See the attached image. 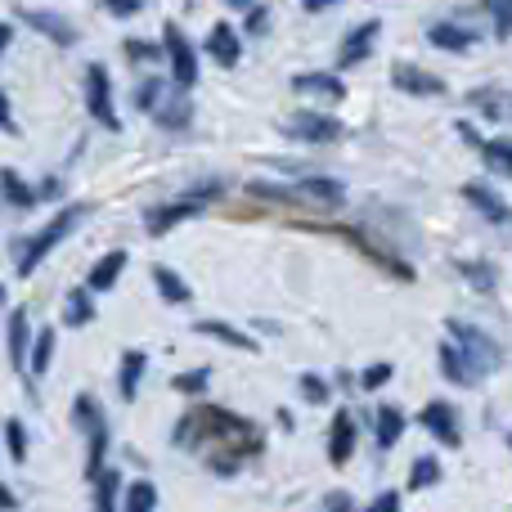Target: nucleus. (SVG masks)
Masks as SVG:
<instances>
[{
    "label": "nucleus",
    "instance_id": "f257e3e1",
    "mask_svg": "<svg viewBox=\"0 0 512 512\" xmlns=\"http://www.w3.org/2000/svg\"><path fill=\"white\" fill-rule=\"evenodd\" d=\"M176 445H207V463H212L221 477L243 468V459L261 454V432L248 418L230 414V409H216V405H203L198 414L180 418L176 427Z\"/></svg>",
    "mask_w": 512,
    "mask_h": 512
},
{
    "label": "nucleus",
    "instance_id": "f03ea898",
    "mask_svg": "<svg viewBox=\"0 0 512 512\" xmlns=\"http://www.w3.org/2000/svg\"><path fill=\"white\" fill-rule=\"evenodd\" d=\"M81 216H86V207H63V212H59V216H50V221H45L41 230L32 234V239L18 243V261H14V265H18V274H23V279H27V274H36V265H41L45 256H50V252L59 248V243L81 225Z\"/></svg>",
    "mask_w": 512,
    "mask_h": 512
},
{
    "label": "nucleus",
    "instance_id": "7ed1b4c3",
    "mask_svg": "<svg viewBox=\"0 0 512 512\" xmlns=\"http://www.w3.org/2000/svg\"><path fill=\"white\" fill-rule=\"evenodd\" d=\"M72 423L81 432H90V459H86V477L95 481L104 472V454H108V423H104V409L95 405V396H77L72 400Z\"/></svg>",
    "mask_w": 512,
    "mask_h": 512
},
{
    "label": "nucleus",
    "instance_id": "20e7f679",
    "mask_svg": "<svg viewBox=\"0 0 512 512\" xmlns=\"http://www.w3.org/2000/svg\"><path fill=\"white\" fill-rule=\"evenodd\" d=\"M450 342L459 346L463 355H468L472 364H477L481 373L499 369V360H504V351H499V342L490 333H481L477 324H468V319H450Z\"/></svg>",
    "mask_w": 512,
    "mask_h": 512
},
{
    "label": "nucleus",
    "instance_id": "39448f33",
    "mask_svg": "<svg viewBox=\"0 0 512 512\" xmlns=\"http://www.w3.org/2000/svg\"><path fill=\"white\" fill-rule=\"evenodd\" d=\"M86 108L99 126L122 131V117H117V108H113V77H108L104 63H90L86 68Z\"/></svg>",
    "mask_w": 512,
    "mask_h": 512
},
{
    "label": "nucleus",
    "instance_id": "423d86ee",
    "mask_svg": "<svg viewBox=\"0 0 512 512\" xmlns=\"http://www.w3.org/2000/svg\"><path fill=\"white\" fill-rule=\"evenodd\" d=\"M283 131L292 135V140H301V144H333V140H342L346 135V126L337 122V117H328V113H292L288 122H283Z\"/></svg>",
    "mask_w": 512,
    "mask_h": 512
},
{
    "label": "nucleus",
    "instance_id": "0eeeda50",
    "mask_svg": "<svg viewBox=\"0 0 512 512\" xmlns=\"http://www.w3.org/2000/svg\"><path fill=\"white\" fill-rule=\"evenodd\" d=\"M162 50H167V63H171V81H176L180 90L194 86L198 81V54H194V45L185 41V32H180L176 23H167V32H162Z\"/></svg>",
    "mask_w": 512,
    "mask_h": 512
},
{
    "label": "nucleus",
    "instance_id": "6e6552de",
    "mask_svg": "<svg viewBox=\"0 0 512 512\" xmlns=\"http://www.w3.org/2000/svg\"><path fill=\"white\" fill-rule=\"evenodd\" d=\"M391 81H396L405 95H445V81L436 77V72H423V68H414V63H396L391 68Z\"/></svg>",
    "mask_w": 512,
    "mask_h": 512
},
{
    "label": "nucleus",
    "instance_id": "1a4fd4ad",
    "mask_svg": "<svg viewBox=\"0 0 512 512\" xmlns=\"http://www.w3.org/2000/svg\"><path fill=\"white\" fill-rule=\"evenodd\" d=\"M378 32H382L378 18L360 23V27H355V32L342 41V54H337V63H342V68H355V63H364V59L373 54V41H378Z\"/></svg>",
    "mask_w": 512,
    "mask_h": 512
},
{
    "label": "nucleus",
    "instance_id": "9d476101",
    "mask_svg": "<svg viewBox=\"0 0 512 512\" xmlns=\"http://www.w3.org/2000/svg\"><path fill=\"white\" fill-rule=\"evenodd\" d=\"M423 427L436 436L441 445H459L463 441V432H459V414H454L445 400H432V405L423 409Z\"/></svg>",
    "mask_w": 512,
    "mask_h": 512
},
{
    "label": "nucleus",
    "instance_id": "9b49d317",
    "mask_svg": "<svg viewBox=\"0 0 512 512\" xmlns=\"http://www.w3.org/2000/svg\"><path fill=\"white\" fill-rule=\"evenodd\" d=\"M18 18H23L27 27H36V32H45L50 41H59V45L77 41V27H72L63 14H50V9H18Z\"/></svg>",
    "mask_w": 512,
    "mask_h": 512
},
{
    "label": "nucleus",
    "instance_id": "f8f14e48",
    "mask_svg": "<svg viewBox=\"0 0 512 512\" xmlns=\"http://www.w3.org/2000/svg\"><path fill=\"white\" fill-rule=\"evenodd\" d=\"M292 90H297V95H319V99H328V104L346 99V81L337 77V72H301V77H292Z\"/></svg>",
    "mask_w": 512,
    "mask_h": 512
},
{
    "label": "nucleus",
    "instance_id": "ddd939ff",
    "mask_svg": "<svg viewBox=\"0 0 512 512\" xmlns=\"http://www.w3.org/2000/svg\"><path fill=\"white\" fill-rule=\"evenodd\" d=\"M207 54H212L221 68H239V59H243V41H239V32H234L230 23H216L212 27V36H207Z\"/></svg>",
    "mask_w": 512,
    "mask_h": 512
},
{
    "label": "nucleus",
    "instance_id": "4468645a",
    "mask_svg": "<svg viewBox=\"0 0 512 512\" xmlns=\"http://www.w3.org/2000/svg\"><path fill=\"white\" fill-rule=\"evenodd\" d=\"M203 212V203H194V198H185V203H167V207H158V212H149V221H144V230L158 239V234H167V230H176L180 221H189V216H198Z\"/></svg>",
    "mask_w": 512,
    "mask_h": 512
},
{
    "label": "nucleus",
    "instance_id": "2eb2a0df",
    "mask_svg": "<svg viewBox=\"0 0 512 512\" xmlns=\"http://www.w3.org/2000/svg\"><path fill=\"white\" fill-rule=\"evenodd\" d=\"M441 373L454 382V387H472V382H481V369H477V364H472L454 342L441 346Z\"/></svg>",
    "mask_w": 512,
    "mask_h": 512
},
{
    "label": "nucleus",
    "instance_id": "dca6fc26",
    "mask_svg": "<svg viewBox=\"0 0 512 512\" xmlns=\"http://www.w3.org/2000/svg\"><path fill=\"white\" fill-rule=\"evenodd\" d=\"M351 454H355V418L342 409V414L333 418V427H328V459L342 468Z\"/></svg>",
    "mask_w": 512,
    "mask_h": 512
},
{
    "label": "nucleus",
    "instance_id": "f3484780",
    "mask_svg": "<svg viewBox=\"0 0 512 512\" xmlns=\"http://www.w3.org/2000/svg\"><path fill=\"white\" fill-rule=\"evenodd\" d=\"M194 333L198 337H216V342L234 346V351H256V337H248L243 328H234V324H225V319H198Z\"/></svg>",
    "mask_w": 512,
    "mask_h": 512
},
{
    "label": "nucleus",
    "instance_id": "a211bd4d",
    "mask_svg": "<svg viewBox=\"0 0 512 512\" xmlns=\"http://www.w3.org/2000/svg\"><path fill=\"white\" fill-rule=\"evenodd\" d=\"M27 346H32V324H27V310L18 306L14 315H9V364H14L18 373H23V364H27Z\"/></svg>",
    "mask_w": 512,
    "mask_h": 512
},
{
    "label": "nucleus",
    "instance_id": "6ab92c4d",
    "mask_svg": "<svg viewBox=\"0 0 512 512\" xmlns=\"http://www.w3.org/2000/svg\"><path fill=\"white\" fill-rule=\"evenodd\" d=\"M297 198H310V203L337 207V203H346V185H342V180H328V176H306V180L297 185Z\"/></svg>",
    "mask_w": 512,
    "mask_h": 512
},
{
    "label": "nucleus",
    "instance_id": "aec40b11",
    "mask_svg": "<svg viewBox=\"0 0 512 512\" xmlns=\"http://www.w3.org/2000/svg\"><path fill=\"white\" fill-rule=\"evenodd\" d=\"M463 198H468V203H472V207H477V212H481V216H490V221H495V225H504V221H512L508 203H504V198H499V194H495V189H486V185H468V189H463Z\"/></svg>",
    "mask_w": 512,
    "mask_h": 512
},
{
    "label": "nucleus",
    "instance_id": "412c9836",
    "mask_svg": "<svg viewBox=\"0 0 512 512\" xmlns=\"http://www.w3.org/2000/svg\"><path fill=\"white\" fill-rule=\"evenodd\" d=\"M144 369H149V355H144V351H126V355H122V373H117V391H122L126 400H135V396H140Z\"/></svg>",
    "mask_w": 512,
    "mask_h": 512
},
{
    "label": "nucleus",
    "instance_id": "4be33fe9",
    "mask_svg": "<svg viewBox=\"0 0 512 512\" xmlns=\"http://www.w3.org/2000/svg\"><path fill=\"white\" fill-rule=\"evenodd\" d=\"M122 270H126V252L122 248H113L108 256H99L95 270H90V292H108L117 279H122Z\"/></svg>",
    "mask_w": 512,
    "mask_h": 512
},
{
    "label": "nucleus",
    "instance_id": "5701e85b",
    "mask_svg": "<svg viewBox=\"0 0 512 512\" xmlns=\"http://www.w3.org/2000/svg\"><path fill=\"white\" fill-rule=\"evenodd\" d=\"M63 324H68V328L95 324V297H90V288H72V292H68V306H63Z\"/></svg>",
    "mask_w": 512,
    "mask_h": 512
},
{
    "label": "nucleus",
    "instance_id": "b1692460",
    "mask_svg": "<svg viewBox=\"0 0 512 512\" xmlns=\"http://www.w3.org/2000/svg\"><path fill=\"white\" fill-rule=\"evenodd\" d=\"M122 512H158V486L153 481H131L122 490Z\"/></svg>",
    "mask_w": 512,
    "mask_h": 512
},
{
    "label": "nucleus",
    "instance_id": "393cba45",
    "mask_svg": "<svg viewBox=\"0 0 512 512\" xmlns=\"http://www.w3.org/2000/svg\"><path fill=\"white\" fill-rule=\"evenodd\" d=\"M427 41H432L436 50H472V41H477V36H472L468 27H454V23H436L432 32H427Z\"/></svg>",
    "mask_w": 512,
    "mask_h": 512
},
{
    "label": "nucleus",
    "instance_id": "a878e982",
    "mask_svg": "<svg viewBox=\"0 0 512 512\" xmlns=\"http://www.w3.org/2000/svg\"><path fill=\"white\" fill-rule=\"evenodd\" d=\"M153 283H158V292L167 301H176V306H185V301L194 297V288H189V283L180 279L176 270H167V265H153Z\"/></svg>",
    "mask_w": 512,
    "mask_h": 512
},
{
    "label": "nucleus",
    "instance_id": "bb28decb",
    "mask_svg": "<svg viewBox=\"0 0 512 512\" xmlns=\"http://www.w3.org/2000/svg\"><path fill=\"white\" fill-rule=\"evenodd\" d=\"M373 436H378L382 450H391V445L405 436V414H400L396 405H382V409H378V432H373Z\"/></svg>",
    "mask_w": 512,
    "mask_h": 512
},
{
    "label": "nucleus",
    "instance_id": "cd10ccee",
    "mask_svg": "<svg viewBox=\"0 0 512 512\" xmlns=\"http://www.w3.org/2000/svg\"><path fill=\"white\" fill-rule=\"evenodd\" d=\"M90 486H95V512H122V508H117V490H122V477H117L113 468H104L95 481H90Z\"/></svg>",
    "mask_w": 512,
    "mask_h": 512
},
{
    "label": "nucleus",
    "instance_id": "c85d7f7f",
    "mask_svg": "<svg viewBox=\"0 0 512 512\" xmlns=\"http://www.w3.org/2000/svg\"><path fill=\"white\" fill-rule=\"evenodd\" d=\"M0 194H5L14 207H32L36 198H41L32 185H23V176H18L14 167H5V171H0Z\"/></svg>",
    "mask_w": 512,
    "mask_h": 512
},
{
    "label": "nucleus",
    "instance_id": "c756f323",
    "mask_svg": "<svg viewBox=\"0 0 512 512\" xmlns=\"http://www.w3.org/2000/svg\"><path fill=\"white\" fill-rule=\"evenodd\" d=\"M50 360H54V328H45V333H36V342H32V355H27V369L41 378L45 369H50Z\"/></svg>",
    "mask_w": 512,
    "mask_h": 512
},
{
    "label": "nucleus",
    "instance_id": "7c9ffc66",
    "mask_svg": "<svg viewBox=\"0 0 512 512\" xmlns=\"http://www.w3.org/2000/svg\"><path fill=\"white\" fill-rule=\"evenodd\" d=\"M481 158L490 162V171L512 176V140H481Z\"/></svg>",
    "mask_w": 512,
    "mask_h": 512
},
{
    "label": "nucleus",
    "instance_id": "2f4dec72",
    "mask_svg": "<svg viewBox=\"0 0 512 512\" xmlns=\"http://www.w3.org/2000/svg\"><path fill=\"white\" fill-rule=\"evenodd\" d=\"M441 481V463L432 459V454H423V459H414V468H409V486L414 490H427Z\"/></svg>",
    "mask_w": 512,
    "mask_h": 512
},
{
    "label": "nucleus",
    "instance_id": "473e14b6",
    "mask_svg": "<svg viewBox=\"0 0 512 512\" xmlns=\"http://www.w3.org/2000/svg\"><path fill=\"white\" fill-rule=\"evenodd\" d=\"M189 117H194V113H189V99L185 95L162 99V104H158V122L162 126H189Z\"/></svg>",
    "mask_w": 512,
    "mask_h": 512
},
{
    "label": "nucleus",
    "instance_id": "72a5a7b5",
    "mask_svg": "<svg viewBox=\"0 0 512 512\" xmlns=\"http://www.w3.org/2000/svg\"><path fill=\"white\" fill-rule=\"evenodd\" d=\"M5 445H9V459H14V463L27 459V427H23V418H9V423H5Z\"/></svg>",
    "mask_w": 512,
    "mask_h": 512
},
{
    "label": "nucleus",
    "instance_id": "f704fd0d",
    "mask_svg": "<svg viewBox=\"0 0 512 512\" xmlns=\"http://www.w3.org/2000/svg\"><path fill=\"white\" fill-rule=\"evenodd\" d=\"M207 382H212V369H189V373H180L176 378V391L180 396H203Z\"/></svg>",
    "mask_w": 512,
    "mask_h": 512
},
{
    "label": "nucleus",
    "instance_id": "c9c22d12",
    "mask_svg": "<svg viewBox=\"0 0 512 512\" xmlns=\"http://www.w3.org/2000/svg\"><path fill=\"white\" fill-rule=\"evenodd\" d=\"M162 90H167V81H158V77H153V81H144V86L135 90V104H140V108H153V113H158V104H162Z\"/></svg>",
    "mask_w": 512,
    "mask_h": 512
},
{
    "label": "nucleus",
    "instance_id": "e433bc0d",
    "mask_svg": "<svg viewBox=\"0 0 512 512\" xmlns=\"http://www.w3.org/2000/svg\"><path fill=\"white\" fill-rule=\"evenodd\" d=\"M391 373H396V369H391V364H369V369H364V378H360V387H364V391H378V387H387V382H391Z\"/></svg>",
    "mask_w": 512,
    "mask_h": 512
},
{
    "label": "nucleus",
    "instance_id": "4c0bfd02",
    "mask_svg": "<svg viewBox=\"0 0 512 512\" xmlns=\"http://www.w3.org/2000/svg\"><path fill=\"white\" fill-rule=\"evenodd\" d=\"M301 396H306L310 405H324V400H328V382L315 378V373H306V378H301Z\"/></svg>",
    "mask_w": 512,
    "mask_h": 512
},
{
    "label": "nucleus",
    "instance_id": "58836bf2",
    "mask_svg": "<svg viewBox=\"0 0 512 512\" xmlns=\"http://www.w3.org/2000/svg\"><path fill=\"white\" fill-rule=\"evenodd\" d=\"M122 50H126V59L131 63H153L158 59V45H149V41H126Z\"/></svg>",
    "mask_w": 512,
    "mask_h": 512
},
{
    "label": "nucleus",
    "instance_id": "ea45409f",
    "mask_svg": "<svg viewBox=\"0 0 512 512\" xmlns=\"http://www.w3.org/2000/svg\"><path fill=\"white\" fill-rule=\"evenodd\" d=\"M490 14H495V32L508 36L512 32V5H508V0H495V5H490Z\"/></svg>",
    "mask_w": 512,
    "mask_h": 512
},
{
    "label": "nucleus",
    "instance_id": "a19ab883",
    "mask_svg": "<svg viewBox=\"0 0 512 512\" xmlns=\"http://www.w3.org/2000/svg\"><path fill=\"white\" fill-rule=\"evenodd\" d=\"M319 512H355V499L346 495V490H333V495L324 499V508H319Z\"/></svg>",
    "mask_w": 512,
    "mask_h": 512
},
{
    "label": "nucleus",
    "instance_id": "79ce46f5",
    "mask_svg": "<svg viewBox=\"0 0 512 512\" xmlns=\"http://www.w3.org/2000/svg\"><path fill=\"white\" fill-rule=\"evenodd\" d=\"M265 23H270V9L256 5L252 14H248V36H261V32H265Z\"/></svg>",
    "mask_w": 512,
    "mask_h": 512
},
{
    "label": "nucleus",
    "instance_id": "37998d69",
    "mask_svg": "<svg viewBox=\"0 0 512 512\" xmlns=\"http://www.w3.org/2000/svg\"><path fill=\"white\" fill-rule=\"evenodd\" d=\"M369 512H400V495H396V490H387V495L373 499Z\"/></svg>",
    "mask_w": 512,
    "mask_h": 512
},
{
    "label": "nucleus",
    "instance_id": "c03bdc74",
    "mask_svg": "<svg viewBox=\"0 0 512 512\" xmlns=\"http://www.w3.org/2000/svg\"><path fill=\"white\" fill-rule=\"evenodd\" d=\"M18 508V499H14V490L5 486V481H0V512H14Z\"/></svg>",
    "mask_w": 512,
    "mask_h": 512
},
{
    "label": "nucleus",
    "instance_id": "a18cd8bd",
    "mask_svg": "<svg viewBox=\"0 0 512 512\" xmlns=\"http://www.w3.org/2000/svg\"><path fill=\"white\" fill-rule=\"evenodd\" d=\"M108 9H113V14H140V0H117V5H108Z\"/></svg>",
    "mask_w": 512,
    "mask_h": 512
},
{
    "label": "nucleus",
    "instance_id": "49530a36",
    "mask_svg": "<svg viewBox=\"0 0 512 512\" xmlns=\"http://www.w3.org/2000/svg\"><path fill=\"white\" fill-rule=\"evenodd\" d=\"M0 131H14V117H9V99L0 95Z\"/></svg>",
    "mask_w": 512,
    "mask_h": 512
},
{
    "label": "nucleus",
    "instance_id": "de8ad7c7",
    "mask_svg": "<svg viewBox=\"0 0 512 512\" xmlns=\"http://www.w3.org/2000/svg\"><path fill=\"white\" fill-rule=\"evenodd\" d=\"M9 41H14V27H9V23H0V54L9 50Z\"/></svg>",
    "mask_w": 512,
    "mask_h": 512
},
{
    "label": "nucleus",
    "instance_id": "09e8293b",
    "mask_svg": "<svg viewBox=\"0 0 512 512\" xmlns=\"http://www.w3.org/2000/svg\"><path fill=\"white\" fill-rule=\"evenodd\" d=\"M59 189H63V180H45V185H41V198H54Z\"/></svg>",
    "mask_w": 512,
    "mask_h": 512
},
{
    "label": "nucleus",
    "instance_id": "8fccbe9b",
    "mask_svg": "<svg viewBox=\"0 0 512 512\" xmlns=\"http://www.w3.org/2000/svg\"><path fill=\"white\" fill-rule=\"evenodd\" d=\"M0 306H5V288H0Z\"/></svg>",
    "mask_w": 512,
    "mask_h": 512
},
{
    "label": "nucleus",
    "instance_id": "3c124183",
    "mask_svg": "<svg viewBox=\"0 0 512 512\" xmlns=\"http://www.w3.org/2000/svg\"><path fill=\"white\" fill-rule=\"evenodd\" d=\"M508 445H512V436H508Z\"/></svg>",
    "mask_w": 512,
    "mask_h": 512
}]
</instances>
